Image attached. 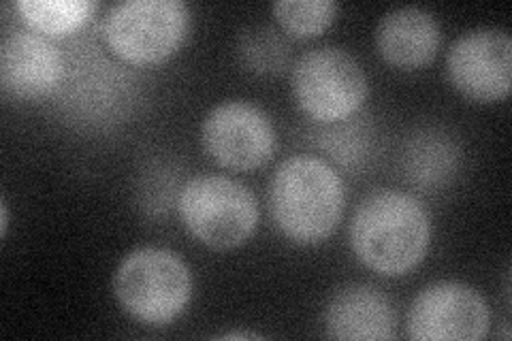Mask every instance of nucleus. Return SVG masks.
<instances>
[{
    "instance_id": "nucleus-1",
    "label": "nucleus",
    "mask_w": 512,
    "mask_h": 341,
    "mask_svg": "<svg viewBox=\"0 0 512 341\" xmlns=\"http://www.w3.org/2000/svg\"><path fill=\"white\" fill-rule=\"evenodd\" d=\"M431 241L425 205L408 192L378 190L365 197L350 222V246L380 275L399 278L419 265Z\"/></svg>"
},
{
    "instance_id": "nucleus-2",
    "label": "nucleus",
    "mask_w": 512,
    "mask_h": 341,
    "mask_svg": "<svg viewBox=\"0 0 512 341\" xmlns=\"http://www.w3.org/2000/svg\"><path fill=\"white\" fill-rule=\"evenodd\" d=\"M269 211L284 237L299 246L327 241L344 214L342 177L316 156L284 160L269 182Z\"/></svg>"
},
{
    "instance_id": "nucleus-3",
    "label": "nucleus",
    "mask_w": 512,
    "mask_h": 341,
    "mask_svg": "<svg viewBox=\"0 0 512 341\" xmlns=\"http://www.w3.org/2000/svg\"><path fill=\"white\" fill-rule=\"evenodd\" d=\"M114 295L122 310L146 324L178 318L192 297V273L178 254L141 248L128 254L114 275Z\"/></svg>"
},
{
    "instance_id": "nucleus-4",
    "label": "nucleus",
    "mask_w": 512,
    "mask_h": 341,
    "mask_svg": "<svg viewBox=\"0 0 512 341\" xmlns=\"http://www.w3.org/2000/svg\"><path fill=\"white\" fill-rule=\"evenodd\" d=\"M178 211L192 237L212 250L242 246L259 224L254 194L224 175H195L188 180L180 190Z\"/></svg>"
},
{
    "instance_id": "nucleus-5",
    "label": "nucleus",
    "mask_w": 512,
    "mask_h": 341,
    "mask_svg": "<svg viewBox=\"0 0 512 341\" xmlns=\"http://www.w3.org/2000/svg\"><path fill=\"white\" fill-rule=\"evenodd\" d=\"M190 13L180 0H124L103 20L109 50L131 64H156L180 50Z\"/></svg>"
},
{
    "instance_id": "nucleus-6",
    "label": "nucleus",
    "mask_w": 512,
    "mask_h": 341,
    "mask_svg": "<svg viewBox=\"0 0 512 341\" xmlns=\"http://www.w3.org/2000/svg\"><path fill=\"white\" fill-rule=\"evenodd\" d=\"M293 92L303 113L333 124L350 118L367 99V77L342 47H314L293 69Z\"/></svg>"
},
{
    "instance_id": "nucleus-7",
    "label": "nucleus",
    "mask_w": 512,
    "mask_h": 341,
    "mask_svg": "<svg viewBox=\"0 0 512 341\" xmlns=\"http://www.w3.org/2000/svg\"><path fill=\"white\" fill-rule=\"evenodd\" d=\"M203 150L235 171L259 169L274 158L276 128L267 113L248 101H227L207 113L201 126Z\"/></svg>"
},
{
    "instance_id": "nucleus-8",
    "label": "nucleus",
    "mask_w": 512,
    "mask_h": 341,
    "mask_svg": "<svg viewBox=\"0 0 512 341\" xmlns=\"http://www.w3.org/2000/svg\"><path fill=\"white\" fill-rule=\"evenodd\" d=\"M406 331L416 341H478L489 333V305L468 284H431L414 299Z\"/></svg>"
},
{
    "instance_id": "nucleus-9",
    "label": "nucleus",
    "mask_w": 512,
    "mask_h": 341,
    "mask_svg": "<svg viewBox=\"0 0 512 341\" xmlns=\"http://www.w3.org/2000/svg\"><path fill=\"white\" fill-rule=\"evenodd\" d=\"M451 84L478 103L502 101L512 86V39L502 28H476L461 35L446 60Z\"/></svg>"
},
{
    "instance_id": "nucleus-10",
    "label": "nucleus",
    "mask_w": 512,
    "mask_h": 341,
    "mask_svg": "<svg viewBox=\"0 0 512 341\" xmlns=\"http://www.w3.org/2000/svg\"><path fill=\"white\" fill-rule=\"evenodd\" d=\"M64 77L58 47L35 30L11 32L0 45V84L15 99H41Z\"/></svg>"
},
{
    "instance_id": "nucleus-11",
    "label": "nucleus",
    "mask_w": 512,
    "mask_h": 341,
    "mask_svg": "<svg viewBox=\"0 0 512 341\" xmlns=\"http://www.w3.org/2000/svg\"><path fill=\"white\" fill-rule=\"evenodd\" d=\"M329 337L348 341H384L395 337V310L389 297L370 284H348L327 303Z\"/></svg>"
},
{
    "instance_id": "nucleus-12",
    "label": "nucleus",
    "mask_w": 512,
    "mask_h": 341,
    "mask_svg": "<svg viewBox=\"0 0 512 341\" xmlns=\"http://www.w3.org/2000/svg\"><path fill=\"white\" fill-rule=\"evenodd\" d=\"M380 56L397 69H421L436 58L440 26L421 7H399L382 15L376 28Z\"/></svg>"
},
{
    "instance_id": "nucleus-13",
    "label": "nucleus",
    "mask_w": 512,
    "mask_h": 341,
    "mask_svg": "<svg viewBox=\"0 0 512 341\" xmlns=\"http://www.w3.org/2000/svg\"><path fill=\"white\" fill-rule=\"evenodd\" d=\"M459 150L457 145L442 133H423L414 137L406 152L408 180L427 188H436L448 182L457 171Z\"/></svg>"
},
{
    "instance_id": "nucleus-14",
    "label": "nucleus",
    "mask_w": 512,
    "mask_h": 341,
    "mask_svg": "<svg viewBox=\"0 0 512 341\" xmlns=\"http://www.w3.org/2000/svg\"><path fill=\"white\" fill-rule=\"evenodd\" d=\"M15 9L30 30L43 37H64L84 26L96 5L92 0H18Z\"/></svg>"
},
{
    "instance_id": "nucleus-15",
    "label": "nucleus",
    "mask_w": 512,
    "mask_h": 341,
    "mask_svg": "<svg viewBox=\"0 0 512 341\" xmlns=\"http://www.w3.org/2000/svg\"><path fill=\"white\" fill-rule=\"evenodd\" d=\"M237 52L244 67L259 75L282 73L291 62V47L269 26H248L239 32Z\"/></svg>"
},
{
    "instance_id": "nucleus-16",
    "label": "nucleus",
    "mask_w": 512,
    "mask_h": 341,
    "mask_svg": "<svg viewBox=\"0 0 512 341\" xmlns=\"http://www.w3.org/2000/svg\"><path fill=\"white\" fill-rule=\"evenodd\" d=\"M271 9L288 35L308 39L329 28L338 5L333 0H278Z\"/></svg>"
},
{
    "instance_id": "nucleus-17",
    "label": "nucleus",
    "mask_w": 512,
    "mask_h": 341,
    "mask_svg": "<svg viewBox=\"0 0 512 341\" xmlns=\"http://www.w3.org/2000/svg\"><path fill=\"white\" fill-rule=\"evenodd\" d=\"M0 214H3V218H0V233H3V237H5L7 235V226H9V209H7L5 199L0 201Z\"/></svg>"
},
{
    "instance_id": "nucleus-18",
    "label": "nucleus",
    "mask_w": 512,
    "mask_h": 341,
    "mask_svg": "<svg viewBox=\"0 0 512 341\" xmlns=\"http://www.w3.org/2000/svg\"><path fill=\"white\" fill-rule=\"evenodd\" d=\"M220 337L222 339H259L261 335H256V333H224Z\"/></svg>"
}]
</instances>
